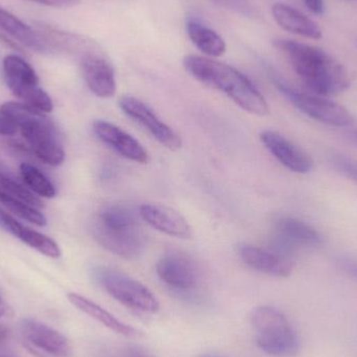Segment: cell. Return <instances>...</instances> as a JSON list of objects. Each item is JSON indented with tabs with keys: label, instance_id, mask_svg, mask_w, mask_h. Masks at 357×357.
<instances>
[{
	"label": "cell",
	"instance_id": "1",
	"mask_svg": "<svg viewBox=\"0 0 357 357\" xmlns=\"http://www.w3.org/2000/svg\"><path fill=\"white\" fill-rule=\"evenodd\" d=\"M275 45L314 93L327 98L350 87L347 69L322 48L289 39L276 40Z\"/></svg>",
	"mask_w": 357,
	"mask_h": 357
},
{
	"label": "cell",
	"instance_id": "2",
	"mask_svg": "<svg viewBox=\"0 0 357 357\" xmlns=\"http://www.w3.org/2000/svg\"><path fill=\"white\" fill-rule=\"evenodd\" d=\"M183 65L193 79L226 94L243 110L259 116L270 112L268 102L253 82L231 65L193 54L185 56Z\"/></svg>",
	"mask_w": 357,
	"mask_h": 357
},
{
	"label": "cell",
	"instance_id": "3",
	"mask_svg": "<svg viewBox=\"0 0 357 357\" xmlns=\"http://www.w3.org/2000/svg\"><path fill=\"white\" fill-rule=\"evenodd\" d=\"M0 113L10 119L26 142L36 157L52 167L65 160V151L52 121L43 112L24 102H8L0 107Z\"/></svg>",
	"mask_w": 357,
	"mask_h": 357
},
{
	"label": "cell",
	"instance_id": "4",
	"mask_svg": "<svg viewBox=\"0 0 357 357\" xmlns=\"http://www.w3.org/2000/svg\"><path fill=\"white\" fill-rule=\"evenodd\" d=\"M92 230L98 243L119 257L133 259L144 251V234L136 214L127 206L111 204L102 208Z\"/></svg>",
	"mask_w": 357,
	"mask_h": 357
},
{
	"label": "cell",
	"instance_id": "5",
	"mask_svg": "<svg viewBox=\"0 0 357 357\" xmlns=\"http://www.w3.org/2000/svg\"><path fill=\"white\" fill-rule=\"evenodd\" d=\"M258 348L268 356H294L299 351L297 331L283 312L271 306L255 308L251 316Z\"/></svg>",
	"mask_w": 357,
	"mask_h": 357
},
{
	"label": "cell",
	"instance_id": "6",
	"mask_svg": "<svg viewBox=\"0 0 357 357\" xmlns=\"http://www.w3.org/2000/svg\"><path fill=\"white\" fill-rule=\"evenodd\" d=\"M92 276L113 299L134 312L155 314L160 310L156 296L146 285L123 272L108 266H96Z\"/></svg>",
	"mask_w": 357,
	"mask_h": 357
},
{
	"label": "cell",
	"instance_id": "7",
	"mask_svg": "<svg viewBox=\"0 0 357 357\" xmlns=\"http://www.w3.org/2000/svg\"><path fill=\"white\" fill-rule=\"evenodd\" d=\"M272 82L294 107L314 121L337 128L347 127L354 121V117L345 107L325 96L300 91L277 75H272Z\"/></svg>",
	"mask_w": 357,
	"mask_h": 357
},
{
	"label": "cell",
	"instance_id": "8",
	"mask_svg": "<svg viewBox=\"0 0 357 357\" xmlns=\"http://www.w3.org/2000/svg\"><path fill=\"white\" fill-rule=\"evenodd\" d=\"M2 69L8 89L24 104L40 112L50 113L54 110L52 98L40 87L35 69L24 59L8 54L3 59Z\"/></svg>",
	"mask_w": 357,
	"mask_h": 357
},
{
	"label": "cell",
	"instance_id": "9",
	"mask_svg": "<svg viewBox=\"0 0 357 357\" xmlns=\"http://www.w3.org/2000/svg\"><path fill=\"white\" fill-rule=\"evenodd\" d=\"M157 275L163 284L185 299H195L203 287V275L190 256L180 252L165 254L157 264Z\"/></svg>",
	"mask_w": 357,
	"mask_h": 357
},
{
	"label": "cell",
	"instance_id": "10",
	"mask_svg": "<svg viewBox=\"0 0 357 357\" xmlns=\"http://www.w3.org/2000/svg\"><path fill=\"white\" fill-rule=\"evenodd\" d=\"M19 333L22 345L31 356L70 357L73 354V346L64 335L35 319L23 320Z\"/></svg>",
	"mask_w": 357,
	"mask_h": 357
},
{
	"label": "cell",
	"instance_id": "11",
	"mask_svg": "<svg viewBox=\"0 0 357 357\" xmlns=\"http://www.w3.org/2000/svg\"><path fill=\"white\" fill-rule=\"evenodd\" d=\"M119 107L130 119L144 127L161 146L171 151H178L182 146L180 136L142 100L134 96H125L119 100Z\"/></svg>",
	"mask_w": 357,
	"mask_h": 357
},
{
	"label": "cell",
	"instance_id": "12",
	"mask_svg": "<svg viewBox=\"0 0 357 357\" xmlns=\"http://www.w3.org/2000/svg\"><path fill=\"white\" fill-rule=\"evenodd\" d=\"M81 69L90 91L100 98H110L117 91L116 77L112 64L96 48L81 56Z\"/></svg>",
	"mask_w": 357,
	"mask_h": 357
},
{
	"label": "cell",
	"instance_id": "13",
	"mask_svg": "<svg viewBox=\"0 0 357 357\" xmlns=\"http://www.w3.org/2000/svg\"><path fill=\"white\" fill-rule=\"evenodd\" d=\"M93 132L102 144L127 160L139 165H146L150 161V156L142 144L117 126L98 119L93 123Z\"/></svg>",
	"mask_w": 357,
	"mask_h": 357
},
{
	"label": "cell",
	"instance_id": "14",
	"mask_svg": "<svg viewBox=\"0 0 357 357\" xmlns=\"http://www.w3.org/2000/svg\"><path fill=\"white\" fill-rule=\"evenodd\" d=\"M260 139L266 150L289 171L297 174L312 171L314 162L310 155L278 132L266 130L260 134Z\"/></svg>",
	"mask_w": 357,
	"mask_h": 357
},
{
	"label": "cell",
	"instance_id": "15",
	"mask_svg": "<svg viewBox=\"0 0 357 357\" xmlns=\"http://www.w3.org/2000/svg\"><path fill=\"white\" fill-rule=\"evenodd\" d=\"M277 241L283 252H293L302 248H318L324 243L322 234L307 222L291 216H283L277 220Z\"/></svg>",
	"mask_w": 357,
	"mask_h": 357
},
{
	"label": "cell",
	"instance_id": "16",
	"mask_svg": "<svg viewBox=\"0 0 357 357\" xmlns=\"http://www.w3.org/2000/svg\"><path fill=\"white\" fill-rule=\"evenodd\" d=\"M139 215L155 230L177 238H189L191 227L186 218L174 208L161 204H144L140 206Z\"/></svg>",
	"mask_w": 357,
	"mask_h": 357
},
{
	"label": "cell",
	"instance_id": "17",
	"mask_svg": "<svg viewBox=\"0 0 357 357\" xmlns=\"http://www.w3.org/2000/svg\"><path fill=\"white\" fill-rule=\"evenodd\" d=\"M241 259L249 268L274 277H289L293 272L294 264L291 258L279 252L268 251L252 245L238 247Z\"/></svg>",
	"mask_w": 357,
	"mask_h": 357
},
{
	"label": "cell",
	"instance_id": "18",
	"mask_svg": "<svg viewBox=\"0 0 357 357\" xmlns=\"http://www.w3.org/2000/svg\"><path fill=\"white\" fill-rule=\"evenodd\" d=\"M272 15L277 24L289 33L312 40L323 37L322 29L312 19L289 4L277 2L272 6Z\"/></svg>",
	"mask_w": 357,
	"mask_h": 357
},
{
	"label": "cell",
	"instance_id": "19",
	"mask_svg": "<svg viewBox=\"0 0 357 357\" xmlns=\"http://www.w3.org/2000/svg\"><path fill=\"white\" fill-rule=\"evenodd\" d=\"M0 225L19 241L33 248L39 253L50 258L60 257V248L54 239L33 229L27 228L1 209H0Z\"/></svg>",
	"mask_w": 357,
	"mask_h": 357
},
{
	"label": "cell",
	"instance_id": "20",
	"mask_svg": "<svg viewBox=\"0 0 357 357\" xmlns=\"http://www.w3.org/2000/svg\"><path fill=\"white\" fill-rule=\"evenodd\" d=\"M69 302L73 306L81 310L84 314L89 316L90 318L94 319L98 321L100 324L104 325L107 328L110 329L111 331H114L117 335H123L126 337H139V331H136L133 327L126 323L121 322V320L113 316L110 312H107L105 308L98 304L94 303L91 300L84 296L79 295L77 293H69L67 295Z\"/></svg>",
	"mask_w": 357,
	"mask_h": 357
},
{
	"label": "cell",
	"instance_id": "21",
	"mask_svg": "<svg viewBox=\"0 0 357 357\" xmlns=\"http://www.w3.org/2000/svg\"><path fill=\"white\" fill-rule=\"evenodd\" d=\"M0 29L13 39L17 40V42L33 52L43 54L50 50V44L43 36L39 35L38 31L20 20L18 17L2 8H0Z\"/></svg>",
	"mask_w": 357,
	"mask_h": 357
},
{
	"label": "cell",
	"instance_id": "22",
	"mask_svg": "<svg viewBox=\"0 0 357 357\" xmlns=\"http://www.w3.org/2000/svg\"><path fill=\"white\" fill-rule=\"evenodd\" d=\"M186 31L189 39L206 56L218 58L226 52L225 40L197 18H188L186 21Z\"/></svg>",
	"mask_w": 357,
	"mask_h": 357
},
{
	"label": "cell",
	"instance_id": "23",
	"mask_svg": "<svg viewBox=\"0 0 357 357\" xmlns=\"http://www.w3.org/2000/svg\"><path fill=\"white\" fill-rule=\"evenodd\" d=\"M20 175L25 186L29 187L36 195L46 199L56 197V187L37 167L29 163H22L20 165Z\"/></svg>",
	"mask_w": 357,
	"mask_h": 357
},
{
	"label": "cell",
	"instance_id": "24",
	"mask_svg": "<svg viewBox=\"0 0 357 357\" xmlns=\"http://www.w3.org/2000/svg\"><path fill=\"white\" fill-rule=\"evenodd\" d=\"M0 204L15 215L36 226L43 227L47 224L45 215L39 211L38 208L33 207L25 202L21 201L18 197H13L1 190H0Z\"/></svg>",
	"mask_w": 357,
	"mask_h": 357
},
{
	"label": "cell",
	"instance_id": "25",
	"mask_svg": "<svg viewBox=\"0 0 357 357\" xmlns=\"http://www.w3.org/2000/svg\"><path fill=\"white\" fill-rule=\"evenodd\" d=\"M0 190L8 193L13 197H18L21 201L25 202L38 209L43 207L42 202L36 195H33V193L29 191L24 185L21 184L1 161H0Z\"/></svg>",
	"mask_w": 357,
	"mask_h": 357
},
{
	"label": "cell",
	"instance_id": "26",
	"mask_svg": "<svg viewBox=\"0 0 357 357\" xmlns=\"http://www.w3.org/2000/svg\"><path fill=\"white\" fill-rule=\"evenodd\" d=\"M331 163L333 169L348 180L357 184V160L342 154L331 156Z\"/></svg>",
	"mask_w": 357,
	"mask_h": 357
},
{
	"label": "cell",
	"instance_id": "27",
	"mask_svg": "<svg viewBox=\"0 0 357 357\" xmlns=\"http://www.w3.org/2000/svg\"><path fill=\"white\" fill-rule=\"evenodd\" d=\"M218 6L238 13L243 16H251L253 14L251 3L249 0H211Z\"/></svg>",
	"mask_w": 357,
	"mask_h": 357
},
{
	"label": "cell",
	"instance_id": "28",
	"mask_svg": "<svg viewBox=\"0 0 357 357\" xmlns=\"http://www.w3.org/2000/svg\"><path fill=\"white\" fill-rule=\"evenodd\" d=\"M105 357H155L148 350L139 346L131 345L126 346L121 349L112 350V352H108Z\"/></svg>",
	"mask_w": 357,
	"mask_h": 357
},
{
	"label": "cell",
	"instance_id": "29",
	"mask_svg": "<svg viewBox=\"0 0 357 357\" xmlns=\"http://www.w3.org/2000/svg\"><path fill=\"white\" fill-rule=\"evenodd\" d=\"M0 357H18L8 342V331L0 327Z\"/></svg>",
	"mask_w": 357,
	"mask_h": 357
},
{
	"label": "cell",
	"instance_id": "30",
	"mask_svg": "<svg viewBox=\"0 0 357 357\" xmlns=\"http://www.w3.org/2000/svg\"><path fill=\"white\" fill-rule=\"evenodd\" d=\"M337 266L343 271L345 274L349 275L352 278L357 279V260L351 258L342 257L337 259Z\"/></svg>",
	"mask_w": 357,
	"mask_h": 357
},
{
	"label": "cell",
	"instance_id": "31",
	"mask_svg": "<svg viewBox=\"0 0 357 357\" xmlns=\"http://www.w3.org/2000/svg\"><path fill=\"white\" fill-rule=\"evenodd\" d=\"M16 126L10 121V119H6L2 113H0V135L1 136H14L15 134L17 133Z\"/></svg>",
	"mask_w": 357,
	"mask_h": 357
},
{
	"label": "cell",
	"instance_id": "32",
	"mask_svg": "<svg viewBox=\"0 0 357 357\" xmlns=\"http://www.w3.org/2000/svg\"><path fill=\"white\" fill-rule=\"evenodd\" d=\"M29 1L52 6V8H70V6H77L79 3V0H29Z\"/></svg>",
	"mask_w": 357,
	"mask_h": 357
},
{
	"label": "cell",
	"instance_id": "33",
	"mask_svg": "<svg viewBox=\"0 0 357 357\" xmlns=\"http://www.w3.org/2000/svg\"><path fill=\"white\" fill-rule=\"evenodd\" d=\"M344 138L347 140L349 144H354L357 146V123L352 121L347 127L343 128Z\"/></svg>",
	"mask_w": 357,
	"mask_h": 357
},
{
	"label": "cell",
	"instance_id": "34",
	"mask_svg": "<svg viewBox=\"0 0 357 357\" xmlns=\"http://www.w3.org/2000/svg\"><path fill=\"white\" fill-rule=\"evenodd\" d=\"M306 8L316 15H322L325 12L324 0H304Z\"/></svg>",
	"mask_w": 357,
	"mask_h": 357
},
{
	"label": "cell",
	"instance_id": "35",
	"mask_svg": "<svg viewBox=\"0 0 357 357\" xmlns=\"http://www.w3.org/2000/svg\"><path fill=\"white\" fill-rule=\"evenodd\" d=\"M8 310H10V307H8V304L0 298V319L8 314Z\"/></svg>",
	"mask_w": 357,
	"mask_h": 357
},
{
	"label": "cell",
	"instance_id": "36",
	"mask_svg": "<svg viewBox=\"0 0 357 357\" xmlns=\"http://www.w3.org/2000/svg\"><path fill=\"white\" fill-rule=\"evenodd\" d=\"M199 357H222V356H211V354H204V356H201Z\"/></svg>",
	"mask_w": 357,
	"mask_h": 357
}]
</instances>
